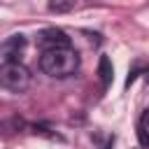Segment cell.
Returning a JSON list of instances; mask_svg holds the SVG:
<instances>
[{
    "label": "cell",
    "instance_id": "obj_4",
    "mask_svg": "<svg viewBox=\"0 0 149 149\" xmlns=\"http://www.w3.org/2000/svg\"><path fill=\"white\" fill-rule=\"evenodd\" d=\"M23 49H26V37H23V35H12V37H7V40L2 42V49H0V54H2V65H5V63H19Z\"/></svg>",
    "mask_w": 149,
    "mask_h": 149
},
{
    "label": "cell",
    "instance_id": "obj_5",
    "mask_svg": "<svg viewBox=\"0 0 149 149\" xmlns=\"http://www.w3.org/2000/svg\"><path fill=\"white\" fill-rule=\"evenodd\" d=\"M137 140L142 147H149V109H144L137 121Z\"/></svg>",
    "mask_w": 149,
    "mask_h": 149
},
{
    "label": "cell",
    "instance_id": "obj_2",
    "mask_svg": "<svg viewBox=\"0 0 149 149\" xmlns=\"http://www.w3.org/2000/svg\"><path fill=\"white\" fill-rule=\"evenodd\" d=\"M0 84L12 93H23L30 86V70L23 63H5L0 70Z\"/></svg>",
    "mask_w": 149,
    "mask_h": 149
},
{
    "label": "cell",
    "instance_id": "obj_7",
    "mask_svg": "<svg viewBox=\"0 0 149 149\" xmlns=\"http://www.w3.org/2000/svg\"><path fill=\"white\" fill-rule=\"evenodd\" d=\"M49 7H51V9H56V12H65V9H70V7H72V0H51V2H49Z\"/></svg>",
    "mask_w": 149,
    "mask_h": 149
},
{
    "label": "cell",
    "instance_id": "obj_3",
    "mask_svg": "<svg viewBox=\"0 0 149 149\" xmlns=\"http://www.w3.org/2000/svg\"><path fill=\"white\" fill-rule=\"evenodd\" d=\"M35 42H37V47H40L42 51L70 47V37H68L61 28H44V30H40L37 37H35Z\"/></svg>",
    "mask_w": 149,
    "mask_h": 149
},
{
    "label": "cell",
    "instance_id": "obj_6",
    "mask_svg": "<svg viewBox=\"0 0 149 149\" xmlns=\"http://www.w3.org/2000/svg\"><path fill=\"white\" fill-rule=\"evenodd\" d=\"M98 74H100V79H102V86L107 88V86L112 84V77H114V70H112V63H109V58H107V56H102V58H100Z\"/></svg>",
    "mask_w": 149,
    "mask_h": 149
},
{
    "label": "cell",
    "instance_id": "obj_1",
    "mask_svg": "<svg viewBox=\"0 0 149 149\" xmlns=\"http://www.w3.org/2000/svg\"><path fill=\"white\" fill-rule=\"evenodd\" d=\"M40 68L44 74L54 77V79H65L70 74H74L79 70V54L70 47L65 49H51V51H42L40 56Z\"/></svg>",
    "mask_w": 149,
    "mask_h": 149
}]
</instances>
